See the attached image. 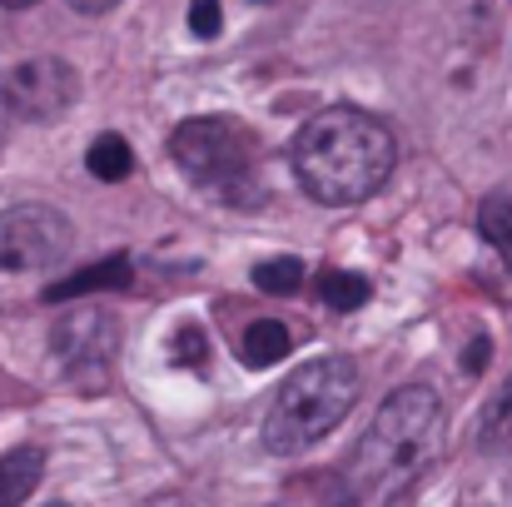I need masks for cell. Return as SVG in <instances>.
Instances as JSON below:
<instances>
[{
  "label": "cell",
  "mask_w": 512,
  "mask_h": 507,
  "mask_svg": "<svg viewBox=\"0 0 512 507\" xmlns=\"http://www.w3.org/2000/svg\"><path fill=\"white\" fill-rule=\"evenodd\" d=\"M443 448V403L428 383L393 388L343 463V503L388 507L403 498Z\"/></svg>",
  "instance_id": "obj_1"
},
{
  "label": "cell",
  "mask_w": 512,
  "mask_h": 507,
  "mask_svg": "<svg viewBox=\"0 0 512 507\" xmlns=\"http://www.w3.org/2000/svg\"><path fill=\"white\" fill-rule=\"evenodd\" d=\"M289 165L314 204L348 209V204L373 199L388 184V174L398 165V140L368 110L334 105L304 120V130L289 145Z\"/></svg>",
  "instance_id": "obj_2"
},
{
  "label": "cell",
  "mask_w": 512,
  "mask_h": 507,
  "mask_svg": "<svg viewBox=\"0 0 512 507\" xmlns=\"http://www.w3.org/2000/svg\"><path fill=\"white\" fill-rule=\"evenodd\" d=\"M358 388H363V378H358V363L348 353H324V358L299 363L279 383V393L264 413V428H259L264 448L274 458L309 453L348 418V408L358 403Z\"/></svg>",
  "instance_id": "obj_3"
},
{
  "label": "cell",
  "mask_w": 512,
  "mask_h": 507,
  "mask_svg": "<svg viewBox=\"0 0 512 507\" xmlns=\"http://www.w3.org/2000/svg\"><path fill=\"white\" fill-rule=\"evenodd\" d=\"M170 155L179 174L214 194L219 204H259L264 199V184H259V150H254V135L229 120V115H199V120H184L170 135Z\"/></svg>",
  "instance_id": "obj_4"
},
{
  "label": "cell",
  "mask_w": 512,
  "mask_h": 507,
  "mask_svg": "<svg viewBox=\"0 0 512 507\" xmlns=\"http://www.w3.org/2000/svg\"><path fill=\"white\" fill-rule=\"evenodd\" d=\"M75 224L50 204H5L0 209V274H45L65 264Z\"/></svg>",
  "instance_id": "obj_5"
},
{
  "label": "cell",
  "mask_w": 512,
  "mask_h": 507,
  "mask_svg": "<svg viewBox=\"0 0 512 507\" xmlns=\"http://www.w3.org/2000/svg\"><path fill=\"white\" fill-rule=\"evenodd\" d=\"M0 90H5L15 120L50 125V120H60V115L80 100V75H75V65H65L60 55H35V60L10 65V70L0 75Z\"/></svg>",
  "instance_id": "obj_6"
},
{
  "label": "cell",
  "mask_w": 512,
  "mask_h": 507,
  "mask_svg": "<svg viewBox=\"0 0 512 507\" xmlns=\"http://www.w3.org/2000/svg\"><path fill=\"white\" fill-rule=\"evenodd\" d=\"M115 348H120V324L110 314L90 309V314H70V319L55 324V353H60L70 378H85V373L100 378L110 368Z\"/></svg>",
  "instance_id": "obj_7"
},
{
  "label": "cell",
  "mask_w": 512,
  "mask_h": 507,
  "mask_svg": "<svg viewBox=\"0 0 512 507\" xmlns=\"http://www.w3.org/2000/svg\"><path fill=\"white\" fill-rule=\"evenodd\" d=\"M130 274H135L130 259H125V254H110L105 264H90V269H80V274H70V279H60V284H50V289H45V304H65V299H85V294L125 289Z\"/></svg>",
  "instance_id": "obj_8"
},
{
  "label": "cell",
  "mask_w": 512,
  "mask_h": 507,
  "mask_svg": "<svg viewBox=\"0 0 512 507\" xmlns=\"http://www.w3.org/2000/svg\"><path fill=\"white\" fill-rule=\"evenodd\" d=\"M45 478V453L40 448H10L0 458V507H20Z\"/></svg>",
  "instance_id": "obj_9"
},
{
  "label": "cell",
  "mask_w": 512,
  "mask_h": 507,
  "mask_svg": "<svg viewBox=\"0 0 512 507\" xmlns=\"http://www.w3.org/2000/svg\"><path fill=\"white\" fill-rule=\"evenodd\" d=\"M85 165L95 179H105V184H120V179H130L135 174V150L125 145V135H95L90 140V155H85Z\"/></svg>",
  "instance_id": "obj_10"
},
{
  "label": "cell",
  "mask_w": 512,
  "mask_h": 507,
  "mask_svg": "<svg viewBox=\"0 0 512 507\" xmlns=\"http://www.w3.org/2000/svg\"><path fill=\"white\" fill-rule=\"evenodd\" d=\"M244 363L249 368H269V363H279V358H289V348H294V338L289 329L279 324V319H259V324H249L244 329Z\"/></svg>",
  "instance_id": "obj_11"
},
{
  "label": "cell",
  "mask_w": 512,
  "mask_h": 507,
  "mask_svg": "<svg viewBox=\"0 0 512 507\" xmlns=\"http://www.w3.org/2000/svg\"><path fill=\"white\" fill-rule=\"evenodd\" d=\"M478 443H483V453H508L512 448V373L503 378V388L488 398V408H483Z\"/></svg>",
  "instance_id": "obj_12"
},
{
  "label": "cell",
  "mask_w": 512,
  "mask_h": 507,
  "mask_svg": "<svg viewBox=\"0 0 512 507\" xmlns=\"http://www.w3.org/2000/svg\"><path fill=\"white\" fill-rule=\"evenodd\" d=\"M478 229H483V239L503 254V264L512 269V199L508 194H488V199H483V209H478Z\"/></svg>",
  "instance_id": "obj_13"
},
{
  "label": "cell",
  "mask_w": 512,
  "mask_h": 507,
  "mask_svg": "<svg viewBox=\"0 0 512 507\" xmlns=\"http://www.w3.org/2000/svg\"><path fill=\"white\" fill-rule=\"evenodd\" d=\"M319 294H324V304H329V309H343V314H348V309H363L373 289H368V279H363V274L329 269V274L319 279Z\"/></svg>",
  "instance_id": "obj_14"
},
{
  "label": "cell",
  "mask_w": 512,
  "mask_h": 507,
  "mask_svg": "<svg viewBox=\"0 0 512 507\" xmlns=\"http://www.w3.org/2000/svg\"><path fill=\"white\" fill-rule=\"evenodd\" d=\"M254 284L264 289V294H299L304 289V264L299 259H264L259 269H254Z\"/></svg>",
  "instance_id": "obj_15"
},
{
  "label": "cell",
  "mask_w": 512,
  "mask_h": 507,
  "mask_svg": "<svg viewBox=\"0 0 512 507\" xmlns=\"http://www.w3.org/2000/svg\"><path fill=\"white\" fill-rule=\"evenodd\" d=\"M170 353L179 368H204V358H209V343H204V329L199 324H179L170 338Z\"/></svg>",
  "instance_id": "obj_16"
},
{
  "label": "cell",
  "mask_w": 512,
  "mask_h": 507,
  "mask_svg": "<svg viewBox=\"0 0 512 507\" xmlns=\"http://www.w3.org/2000/svg\"><path fill=\"white\" fill-rule=\"evenodd\" d=\"M189 30H194V40H214L224 30V5L219 0H189Z\"/></svg>",
  "instance_id": "obj_17"
},
{
  "label": "cell",
  "mask_w": 512,
  "mask_h": 507,
  "mask_svg": "<svg viewBox=\"0 0 512 507\" xmlns=\"http://www.w3.org/2000/svg\"><path fill=\"white\" fill-rule=\"evenodd\" d=\"M483 363H488V338H473V348H468V373H483Z\"/></svg>",
  "instance_id": "obj_18"
},
{
  "label": "cell",
  "mask_w": 512,
  "mask_h": 507,
  "mask_svg": "<svg viewBox=\"0 0 512 507\" xmlns=\"http://www.w3.org/2000/svg\"><path fill=\"white\" fill-rule=\"evenodd\" d=\"M70 10H80V15H105V10H115V0H65Z\"/></svg>",
  "instance_id": "obj_19"
},
{
  "label": "cell",
  "mask_w": 512,
  "mask_h": 507,
  "mask_svg": "<svg viewBox=\"0 0 512 507\" xmlns=\"http://www.w3.org/2000/svg\"><path fill=\"white\" fill-rule=\"evenodd\" d=\"M10 125H15V115H10V100H5V90H0V145H5Z\"/></svg>",
  "instance_id": "obj_20"
},
{
  "label": "cell",
  "mask_w": 512,
  "mask_h": 507,
  "mask_svg": "<svg viewBox=\"0 0 512 507\" xmlns=\"http://www.w3.org/2000/svg\"><path fill=\"white\" fill-rule=\"evenodd\" d=\"M35 0H0V10H30Z\"/></svg>",
  "instance_id": "obj_21"
},
{
  "label": "cell",
  "mask_w": 512,
  "mask_h": 507,
  "mask_svg": "<svg viewBox=\"0 0 512 507\" xmlns=\"http://www.w3.org/2000/svg\"><path fill=\"white\" fill-rule=\"evenodd\" d=\"M259 5H264V0H259Z\"/></svg>",
  "instance_id": "obj_22"
}]
</instances>
